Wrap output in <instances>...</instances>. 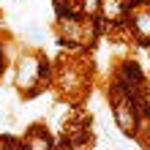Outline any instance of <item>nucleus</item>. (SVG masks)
Here are the masks:
<instances>
[{
  "mask_svg": "<svg viewBox=\"0 0 150 150\" xmlns=\"http://www.w3.org/2000/svg\"><path fill=\"white\" fill-rule=\"evenodd\" d=\"M137 30H139V36H142V41H150V11L137 16Z\"/></svg>",
  "mask_w": 150,
  "mask_h": 150,
  "instance_id": "obj_2",
  "label": "nucleus"
},
{
  "mask_svg": "<svg viewBox=\"0 0 150 150\" xmlns=\"http://www.w3.org/2000/svg\"><path fill=\"white\" fill-rule=\"evenodd\" d=\"M33 74H36V60H33V57H25L22 66H19V85H28Z\"/></svg>",
  "mask_w": 150,
  "mask_h": 150,
  "instance_id": "obj_1",
  "label": "nucleus"
}]
</instances>
